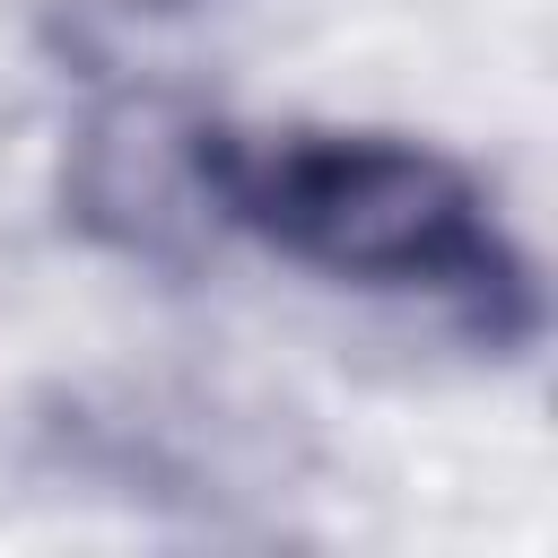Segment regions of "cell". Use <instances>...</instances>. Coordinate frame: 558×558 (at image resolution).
Masks as SVG:
<instances>
[{
  "instance_id": "6da1fadb",
  "label": "cell",
  "mask_w": 558,
  "mask_h": 558,
  "mask_svg": "<svg viewBox=\"0 0 558 558\" xmlns=\"http://www.w3.org/2000/svg\"><path fill=\"white\" fill-rule=\"evenodd\" d=\"M227 227L340 288L427 296L488 349H523L541 331L532 262L445 148L392 131H235Z\"/></svg>"
},
{
  "instance_id": "7a4b0ae2",
  "label": "cell",
  "mask_w": 558,
  "mask_h": 558,
  "mask_svg": "<svg viewBox=\"0 0 558 558\" xmlns=\"http://www.w3.org/2000/svg\"><path fill=\"white\" fill-rule=\"evenodd\" d=\"M227 122L174 96H122L70 140V209L131 262H183L227 235Z\"/></svg>"
}]
</instances>
